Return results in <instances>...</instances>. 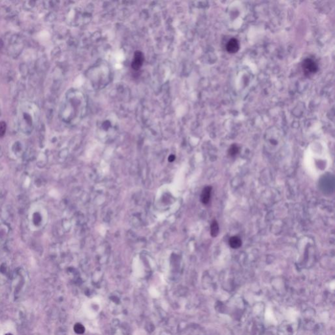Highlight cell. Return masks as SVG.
Masks as SVG:
<instances>
[{
	"mask_svg": "<svg viewBox=\"0 0 335 335\" xmlns=\"http://www.w3.org/2000/svg\"><path fill=\"white\" fill-rule=\"evenodd\" d=\"M302 66L305 74L308 75L315 74L318 70V66L316 62L310 58H307L304 60Z\"/></svg>",
	"mask_w": 335,
	"mask_h": 335,
	"instance_id": "6da1fadb",
	"label": "cell"
},
{
	"mask_svg": "<svg viewBox=\"0 0 335 335\" xmlns=\"http://www.w3.org/2000/svg\"><path fill=\"white\" fill-rule=\"evenodd\" d=\"M144 61V56L141 51H137L134 54L132 62V67L135 70H139Z\"/></svg>",
	"mask_w": 335,
	"mask_h": 335,
	"instance_id": "7a4b0ae2",
	"label": "cell"
},
{
	"mask_svg": "<svg viewBox=\"0 0 335 335\" xmlns=\"http://www.w3.org/2000/svg\"><path fill=\"white\" fill-rule=\"evenodd\" d=\"M239 49V43L236 39L232 38L229 41L226 45L227 51L230 53H235Z\"/></svg>",
	"mask_w": 335,
	"mask_h": 335,
	"instance_id": "3957f363",
	"label": "cell"
},
{
	"mask_svg": "<svg viewBox=\"0 0 335 335\" xmlns=\"http://www.w3.org/2000/svg\"><path fill=\"white\" fill-rule=\"evenodd\" d=\"M211 192V187L207 186L204 188L201 194V201L204 204H207L209 203Z\"/></svg>",
	"mask_w": 335,
	"mask_h": 335,
	"instance_id": "277c9868",
	"label": "cell"
},
{
	"mask_svg": "<svg viewBox=\"0 0 335 335\" xmlns=\"http://www.w3.org/2000/svg\"><path fill=\"white\" fill-rule=\"evenodd\" d=\"M229 243L231 248L233 249H237L239 248L242 245V240L239 237L232 236L229 239Z\"/></svg>",
	"mask_w": 335,
	"mask_h": 335,
	"instance_id": "5b68a950",
	"label": "cell"
},
{
	"mask_svg": "<svg viewBox=\"0 0 335 335\" xmlns=\"http://www.w3.org/2000/svg\"><path fill=\"white\" fill-rule=\"evenodd\" d=\"M211 235L212 237H216L219 231V225L216 221H213L212 224L211 225Z\"/></svg>",
	"mask_w": 335,
	"mask_h": 335,
	"instance_id": "8992f818",
	"label": "cell"
},
{
	"mask_svg": "<svg viewBox=\"0 0 335 335\" xmlns=\"http://www.w3.org/2000/svg\"><path fill=\"white\" fill-rule=\"evenodd\" d=\"M74 331L77 334H83L84 333L85 329H84V326L81 324V323H76L74 326Z\"/></svg>",
	"mask_w": 335,
	"mask_h": 335,
	"instance_id": "52a82bcc",
	"label": "cell"
},
{
	"mask_svg": "<svg viewBox=\"0 0 335 335\" xmlns=\"http://www.w3.org/2000/svg\"><path fill=\"white\" fill-rule=\"evenodd\" d=\"M238 151H239V149H238V146L236 145H231V147L229 148V154L230 156H234L236 155H237Z\"/></svg>",
	"mask_w": 335,
	"mask_h": 335,
	"instance_id": "ba28073f",
	"label": "cell"
},
{
	"mask_svg": "<svg viewBox=\"0 0 335 335\" xmlns=\"http://www.w3.org/2000/svg\"><path fill=\"white\" fill-rule=\"evenodd\" d=\"M6 130V124L4 122H0V137L4 135Z\"/></svg>",
	"mask_w": 335,
	"mask_h": 335,
	"instance_id": "9c48e42d",
	"label": "cell"
},
{
	"mask_svg": "<svg viewBox=\"0 0 335 335\" xmlns=\"http://www.w3.org/2000/svg\"><path fill=\"white\" fill-rule=\"evenodd\" d=\"M175 160V156L174 155H171L170 157H169V161L172 162Z\"/></svg>",
	"mask_w": 335,
	"mask_h": 335,
	"instance_id": "30bf717a",
	"label": "cell"
},
{
	"mask_svg": "<svg viewBox=\"0 0 335 335\" xmlns=\"http://www.w3.org/2000/svg\"><path fill=\"white\" fill-rule=\"evenodd\" d=\"M5 335H13V334H11V333H8V334H6Z\"/></svg>",
	"mask_w": 335,
	"mask_h": 335,
	"instance_id": "8fae6325",
	"label": "cell"
}]
</instances>
